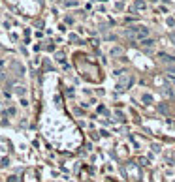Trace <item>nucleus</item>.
<instances>
[{
  "label": "nucleus",
  "instance_id": "nucleus-1",
  "mask_svg": "<svg viewBox=\"0 0 175 182\" xmlns=\"http://www.w3.org/2000/svg\"><path fill=\"white\" fill-rule=\"evenodd\" d=\"M128 36L130 38H145L149 36V28H143V26H134L128 30Z\"/></svg>",
  "mask_w": 175,
  "mask_h": 182
}]
</instances>
